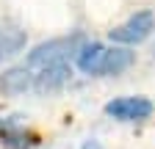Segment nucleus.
Wrapping results in <instances>:
<instances>
[{
    "mask_svg": "<svg viewBox=\"0 0 155 149\" xmlns=\"http://www.w3.org/2000/svg\"><path fill=\"white\" fill-rule=\"evenodd\" d=\"M86 42L81 33H72V36H61V39H50V42H42L39 47H33L25 58V66L31 69H39L45 64H55V61H69V55H78Z\"/></svg>",
    "mask_w": 155,
    "mask_h": 149,
    "instance_id": "obj_1",
    "label": "nucleus"
},
{
    "mask_svg": "<svg viewBox=\"0 0 155 149\" xmlns=\"http://www.w3.org/2000/svg\"><path fill=\"white\" fill-rule=\"evenodd\" d=\"M83 149H100V144H86Z\"/></svg>",
    "mask_w": 155,
    "mask_h": 149,
    "instance_id": "obj_9",
    "label": "nucleus"
},
{
    "mask_svg": "<svg viewBox=\"0 0 155 149\" xmlns=\"http://www.w3.org/2000/svg\"><path fill=\"white\" fill-rule=\"evenodd\" d=\"M28 44V36L22 28L17 25H0V64L11 61L14 55H19Z\"/></svg>",
    "mask_w": 155,
    "mask_h": 149,
    "instance_id": "obj_6",
    "label": "nucleus"
},
{
    "mask_svg": "<svg viewBox=\"0 0 155 149\" xmlns=\"http://www.w3.org/2000/svg\"><path fill=\"white\" fill-rule=\"evenodd\" d=\"M152 100L147 97H116L105 105V116L116 119V122H144L152 116Z\"/></svg>",
    "mask_w": 155,
    "mask_h": 149,
    "instance_id": "obj_3",
    "label": "nucleus"
},
{
    "mask_svg": "<svg viewBox=\"0 0 155 149\" xmlns=\"http://www.w3.org/2000/svg\"><path fill=\"white\" fill-rule=\"evenodd\" d=\"M28 88H33L31 66H14V69L0 74V91H3V94H22Z\"/></svg>",
    "mask_w": 155,
    "mask_h": 149,
    "instance_id": "obj_7",
    "label": "nucleus"
},
{
    "mask_svg": "<svg viewBox=\"0 0 155 149\" xmlns=\"http://www.w3.org/2000/svg\"><path fill=\"white\" fill-rule=\"evenodd\" d=\"M152 30H155V14L150 8H144V11H136L122 25H116L111 30V42L114 44H139Z\"/></svg>",
    "mask_w": 155,
    "mask_h": 149,
    "instance_id": "obj_2",
    "label": "nucleus"
},
{
    "mask_svg": "<svg viewBox=\"0 0 155 149\" xmlns=\"http://www.w3.org/2000/svg\"><path fill=\"white\" fill-rule=\"evenodd\" d=\"M105 58H108V47L100 42H86L75 55V64L83 74H103L105 69Z\"/></svg>",
    "mask_w": 155,
    "mask_h": 149,
    "instance_id": "obj_5",
    "label": "nucleus"
},
{
    "mask_svg": "<svg viewBox=\"0 0 155 149\" xmlns=\"http://www.w3.org/2000/svg\"><path fill=\"white\" fill-rule=\"evenodd\" d=\"M136 61V55L127 47H108V58H105V69L103 74H122L125 69H130Z\"/></svg>",
    "mask_w": 155,
    "mask_h": 149,
    "instance_id": "obj_8",
    "label": "nucleus"
},
{
    "mask_svg": "<svg viewBox=\"0 0 155 149\" xmlns=\"http://www.w3.org/2000/svg\"><path fill=\"white\" fill-rule=\"evenodd\" d=\"M69 61H55V64H45L39 66L36 74H33V88L39 94H45V91H58L67 80H69Z\"/></svg>",
    "mask_w": 155,
    "mask_h": 149,
    "instance_id": "obj_4",
    "label": "nucleus"
}]
</instances>
